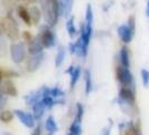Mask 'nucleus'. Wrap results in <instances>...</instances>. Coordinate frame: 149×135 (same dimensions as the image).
I'll list each match as a JSON object with an SVG mask.
<instances>
[{
	"label": "nucleus",
	"mask_w": 149,
	"mask_h": 135,
	"mask_svg": "<svg viewBox=\"0 0 149 135\" xmlns=\"http://www.w3.org/2000/svg\"><path fill=\"white\" fill-rule=\"evenodd\" d=\"M127 25L129 26V28L134 33V30H136V19H134V16H130V17H129Z\"/></svg>",
	"instance_id": "obj_28"
},
{
	"label": "nucleus",
	"mask_w": 149,
	"mask_h": 135,
	"mask_svg": "<svg viewBox=\"0 0 149 135\" xmlns=\"http://www.w3.org/2000/svg\"><path fill=\"white\" fill-rule=\"evenodd\" d=\"M42 99H43V90H42V88L38 89L37 91L30 92L27 96H25V101H26V104L30 106L35 105L36 103L40 101Z\"/></svg>",
	"instance_id": "obj_13"
},
{
	"label": "nucleus",
	"mask_w": 149,
	"mask_h": 135,
	"mask_svg": "<svg viewBox=\"0 0 149 135\" xmlns=\"http://www.w3.org/2000/svg\"><path fill=\"white\" fill-rule=\"evenodd\" d=\"M48 135H53V134H48Z\"/></svg>",
	"instance_id": "obj_36"
},
{
	"label": "nucleus",
	"mask_w": 149,
	"mask_h": 135,
	"mask_svg": "<svg viewBox=\"0 0 149 135\" xmlns=\"http://www.w3.org/2000/svg\"><path fill=\"white\" fill-rule=\"evenodd\" d=\"M1 92L5 94L6 96H11V97L17 96V89H16L15 84L9 79L2 80V82H1Z\"/></svg>",
	"instance_id": "obj_12"
},
{
	"label": "nucleus",
	"mask_w": 149,
	"mask_h": 135,
	"mask_svg": "<svg viewBox=\"0 0 149 135\" xmlns=\"http://www.w3.org/2000/svg\"><path fill=\"white\" fill-rule=\"evenodd\" d=\"M25 1H26L27 4H33V2H35L36 0H25Z\"/></svg>",
	"instance_id": "obj_34"
},
{
	"label": "nucleus",
	"mask_w": 149,
	"mask_h": 135,
	"mask_svg": "<svg viewBox=\"0 0 149 135\" xmlns=\"http://www.w3.org/2000/svg\"><path fill=\"white\" fill-rule=\"evenodd\" d=\"M38 36L40 38L44 47H46V49L53 47L56 43V36H55V34L53 33L49 27H43L40 30V33H39Z\"/></svg>",
	"instance_id": "obj_6"
},
{
	"label": "nucleus",
	"mask_w": 149,
	"mask_h": 135,
	"mask_svg": "<svg viewBox=\"0 0 149 135\" xmlns=\"http://www.w3.org/2000/svg\"><path fill=\"white\" fill-rule=\"evenodd\" d=\"M43 10L45 14V19L48 27H53L60 17V2L58 0H45L43 5Z\"/></svg>",
	"instance_id": "obj_1"
},
{
	"label": "nucleus",
	"mask_w": 149,
	"mask_h": 135,
	"mask_svg": "<svg viewBox=\"0 0 149 135\" xmlns=\"http://www.w3.org/2000/svg\"><path fill=\"white\" fill-rule=\"evenodd\" d=\"M84 80H85V94L90 95L92 92V90H93V81H92V77H91L90 70L84 71Z\"/></svg>",
	"instance_id": "obj_19"
},
{
	"label": "nucleus",
	"mask_w": 149,
	"mask_h": 135,
	"mask_svg": "<svg viewBox=\"0 0 149 135\" xmlns=\"http://www.w3.org/2000/svg\"><path fill=\"white\" fill-rule=\"evenodd\" d=\"M1 135H11V134H8V133H2Z\"/></svg>",
	"instance_id": "obj_35"
},
{
	"label": "nucleus",
	"mask_w": 149,
	"mask_h": 135,
	"mask_svg": "<svg viewBox=\"0 0 149 135\" xmlns=\"http://www.w3.org/2000/svg\"><path fill=\"white\" fill-rule=\"evenodd\" d=\"M14 114L15 112H9V110H2L1 114H0V120H1V122H3V123H9V122H11L13 118H14Z\"/></svg>",
	"instance_id": "obj_23"
},
{
	"label": "nucleus",
	"mask_w": 149,
	"mask_h": 135,
	"mask_svg": "<svg viewBox=\"0 0 149 135\" xmlns=\"http://www.w3.org/2000/svg\"><path fill=\"white\" fill-rule=\"evenodd\" d=\"M22 37H24V39L26 41V42H28L29 43L30 41L33 39V36H31V34H30L29 32H24V34H22Z\"/></svg>",
	"instance_id": "obj_30"
},
{
	"label": "nucleus",
	"mask_w": 149,
	"mask_h": 135,
	"mask_svg": "<svg viewBox=\"0 0 149 135\" xmlns=\"http://www.w3.org/2000/svg\"><path fill=\"white\" fill-rule=\"evenodd\" d=\"M45 128L47 129L48 134H54L58 131V125L53 116H48L45 120Z\"/></svg>",
	"instance_id": "obj_16"
},
{
	"label": "nucleus",
	"mask_w": 149,
	"mask_h": 135,
	"mask_svg": "<svg viewBox=\"0 0 149 135\" xmlns=\"http://www.w3.org/2000/svg\"><path fill=\"white\" fill-rule=\"evenodd\" d=\"M146 15H147V17L149 18V0H148V2H147V8H146Z\"/></svg>",
	"instance_id": "obj_33"
},
{
	"label": "nucleus",
	"mask_w": 149,
	"mask_h": 135,
	"mask_svg": "<svg viewBox=\"0 0 149 135\" xmlns=\"http://www.w3.org/2000/svg\"><path fill=\"white\" fill-rule=\"evenodd\" d=\"M43 60H44V54H43V53L36 54V55H31V58H29L28 61H27V65H26L27 71H28V72H34V71H36L38 68L40 67Z\"/></svg>",
	"instance_id": "obj_9"
},
{
	"label": "nucleus",
	"mask_w": 149,
	"mask_h": 135,
	"mask_svg": "<svg viewBox=\"0 0 149 135\" xmlns=\"http://www.w3.org/2000/svg\"><path fill=\"white\" fill-rule=\"evenodd\" d=\"M6 105V95L5 94H0V109H3V107Z\"/></svg>",
	"instance_id": "obj_29"
},
{
	"label": "nucleus",
	"mask_w": 149,
	"mask_h": 135,
	"mask_svg": "<svg viewBox=\"0 0 149 135\" xmlns=\"http://www.w3.org/2000/svg\"><path fill=\"white\" fill-rule=\"evenodd\" d=\"M1 30L11 41H16L19 37V28L17 26V22L10 15L1 19Z\"/></svg>",
	"instance_id": "obj_2"
},
{
	"label": "nucleus",
	"mask_w": 149,
	"mask_h": 135,
	"mask_svg": "<svg viewBox=\"0 0 149 135\" xmlns=\"http://www.w3.org/2000/svg\"><path fill=\"white\" fill-rule=\"evenodd\" d=\"M2 4H3V8L8 13H11V10L14 8V2L11 0H2Z\"/></svg>",
	"instance_id": "obj_25"
},
{
	"label": "nucleus",
	"mask_w": 149,
	"mask_h": 135,
	"mask_svg": "<svg viewBox=\"0 0 149 135\" xmlns=\"http://www.w3.org/2000/svg\"><path fill=\"white\" fill-rule=\"evenodd\" d=\"M81 67L77 65V67H74V65H71L68 67V69L66 70V73L70 75L71 77V80H70V89L73 90L75 88V84L77 83L80 77H81Z\"/></svg>",
	"instance_id": "obj_8"
},
{
	"label": "nucleus",
	"mask_w": 149,
	"mask_h": 135,
	"mask_svg": "<svg viewBox=\"0 0 149 135\" xmlns=\"http://www.w3.org/2000/svg\"><path fill=\"white\" fill-rule=\"evenodd\" d=\"M1 75L2 78H11V77H19V75L17 72H14V71H5L2 70L1 71Z\"/></svg>",
	"instance_id": "obj_27"
},
{
	"label": "nucleus",
	"mask_w": 149,
	"mask_h": 135,
	"mask_svg": "<svg viewBox=\"0 0 149 135\" xmlns=\"http://www.w3.org/2000/svg\"><path fill=\"white\" fill-rule=\"evenodd\" d=\"M112 126H113V122L110 120H109V125H107V126H105V127L102 129V132H101V135H110V134H111Z\"/></svg>",
	"instance_id": "obj_26"
},
{
	"label": "nucleus",
	"mask_w": 149,
	"mask_h": 135,
	"mask_svg": "<svg viewBox=\"0 0 149 135\" xmlns=\"http://www.w3.org/2000/svg\"><path fill=\"white\" fill-rule=\"evenodd\" d=\"M81 134H82V122L74 118L73 122L71 123V125H70L67 135H81Z\"/></svg>",
	"instance_id": "obj_15"
},
{
	"label": "nucleus",
	"mask_w": 149,
	"mask_h": 135,
	"mask_svg": "<svg viewBox=\"0 0 149 135\" xmlns=\"http://www.w3.org/2000/svg\"><path fill=\"white\" fill-rule=\"evenodd\" d=\"M64 59H65V50H64V47L61 46L56 53V56H55V67L60 68L63 64Z\"/></svg>",
	"instance_id": "obj_22"
},
{
	"label": "nucleus",
	"mask_w": 149,
	"mask_h": 135,
	"mask_svg": "<svg viewBox=\"0 0 149 135\" xmlns=\"http://www.w3.org/2000/svg\"><path fill=\"white\" fill-rule=\"evenodd\" d=\"M17 11H18V16L20 17V19L22 22H25L26 25H31V17H30L29 10L27 8L24 7V6H19Z\"/></svg>",
	"instance_id": "obj_17"
},
{
	"label": "nucleus",
	"mask_w": 149,
	"mask_h": 135,
	"mask_svg": "<svg viewBox=\"0 0 149 135\" xmlns=\"http://www.w3.org/2000/svg\"><path fill=\"white\" fill-rule=\"evenodd\" d=\"M10 56L11 60L16 64L22 63V61L25 60L26 56V49L25 45L22 43H14L10 46Z\"/></svg>",
	"instance_id": "obj_5"
},
{
	"label": "nucleus",
	"mask_w": 149,
	"mask_h": 135,
	"mask_svg": "<svg viewBox=\"0 0 149 135\" xmlns=\"http://www.w3.org/2000/svg\"><path fill=\"white\" fill-rule=\"evenodd\" d=\"M33 107V115H34V117H35V120H39L42 117H43V115H44V112H45V106L43 104V101L40 100V101H38L36 103L35 105L31 106Z\"/></svg>",
	"instance_id": "obj_18"
},
{
	"label": "nucleus",
	"mask_w": 149,
	"mask_h": 135,
	"mask_svg": "<svg viewBox=\"0 0 149 135\" xmlns=\"http://www.w3.org/2000/svg\"><path fill=\"white\" fill-rule=\"evenodd\" d=\"M140 75H141V80H142L143 86H145L146 88H148L149 87V70L142 69L141 71H140Z\"/></svg>",
	"instance_id": "obj_24"
},
{
	"label": "nucleus",
	"mask_w": 149,
	"mask_h": 135,
	"mask_svg": "<svg viewBox=\"0 0 149 135\" xmlns=\"http://www.w3.org/2000/svg\"><path fill=\"white\" fill-rule=\"evenodd\" d=\"M15 115L18 117V120H20L22 125H25L27 128H33L35 126V117L33 114H30L28 112H25V110H22V109H16Z\"/></svg>",
	"instance_id": "obj_7"
},
{
	"label": "nucleus",
	"mask_w": 149,
	"mask_h": 135,
	"mask_svg": "<svg viewBox=\"0 0 149 135\" xmlns=\"http://www.w3.org/2000/svg\"><path fill=\"white\" fill-rule=\"evenodd\" d=\"M31 135H42V129H40V126H39V125L33 131Z\"/></svg>",
	"instance_id": "obj_32"
},
{
	"label": "nucleus",
	"mask_w": 149,
	"mask_h": 135,
	"mask_svg": "<svg viewBox=\"0 0 149 135\" xmlns=\"http://www.w3.org/2000/svg\"><path fill=\"white\" fill-rule=\"evenodd\" d=\"M44 49V45L42 43L39 36L37 37H34L29 43H28V52L31 55H36V54H40L42 51Z\"/></svg>",
	"instance_id": "obj_11"
},
{
	"label": "nucleus",
	"mask_w": 149,
	"mask_h": 135,
	"mask_svg": "<svg viewBox=\"0 0 149 135\" xmlns=\"http://www.w3.org/2000/svg\"><path fill=\"white\" fill-rule=\"evenodd\" d=\"M29 13H30V17H31V22L35 24V25H37L38 22H40V18H42V13H40L39 8L33 6L29 9Z\"/></svg>",
	"instance_id": "obj_20"
},
{
	"label": "nucleus",
	"mask_w": 149,
	"mask_h": 135,
	"mask_svg": "<svg viewBox=\"0 0 149 135\" xmlns=\"http://www.w3.org/2000/svg\"><path fill=\"white\" fill-rule=\"evenodd\" d=\"M119 58H120V63H121L122 67L125 68L130 67V54H129L128 47H126V46L121 47L119 53Z\"/></svg>",
	"instance_id": "obj_14"
},
{
	"label": "nucleus",
	"mask_w": 149,
	"mask_h": 135,
	"mask_svg": "<svg viewBox=\"0 0 149 135\" xmlns=\"http://www.w3.org/2000/svg\"><path fill=\"white\" fill-rule=\"evenodd\" d=\"M134 34V33L129 28L128 25H120L118 27V35H119L120 39L126 44H129L132 41Z\"/></svg>",
	"instance_id": "obj_10"
},
{
	"label": "nucleus",
	"mask_w": 149,
	"mask_h": 135,
	"mask_svg": "<svg viewBox=\"0 0 149 135\" xmlns=\"http://www.w3.org/2000/svg\"><path fill=\"white\" fill-rule=\"evenodd\" d=\"M68 50H70V53L71 54H76V43H71L68 45Z\"/></svg>",
	"instance_id": "obj_31"
},
{
	"label": "nucleus",
	"mask_w": 149,
	"mask_h": 135,
	"mask_svg": "<svg viewBox=\"0 0 149 135\" xmlns=\"http://www.w3.org/2000/svg\"><path fill=\"white\" fill-rule=\"evenodd\" d=\"M117 101H118V104L121 107H123V106H127V107L134 106V101H136L134 89L130 88V87H121L119 90V95H118Z\"/></svg>",
	"instance_id": "obj_3"
},
{
	"label": "nucleus",
	"mask_w": 149,
	"mask_h": 135,
	"mask_svg": "<svg viewBox=\"0 0 149 135\" xmlns=\"http://www.w3.org/2000/svg\"><path fill=\"white\" fill-rule=\"evenodd\" d=\"M116 77H117L118 82L122 87H130V88H132V86H134V77H132V73L130 72L129 68L118 65L117 69H116Z\"/></svg>",
	"instance_id": "obj_4"
},
{
	"label": "nucleus",
	"mask_w": 149,
	"mask_h": 135,
	"mask_svg": "<svg viewBox=\"0 0 149 135\" xmlns=\"http://www.w3.org/2000/svg\"><path fill=\"white\" fill-rule=\"evenodd\" d=\"M66 30L70 37H74L75 34H76V27H75L74 18L73 17H70L68 20L66 22Z\"/></svg>",
	"instance_id": "obj_21"
}]
</instances>
